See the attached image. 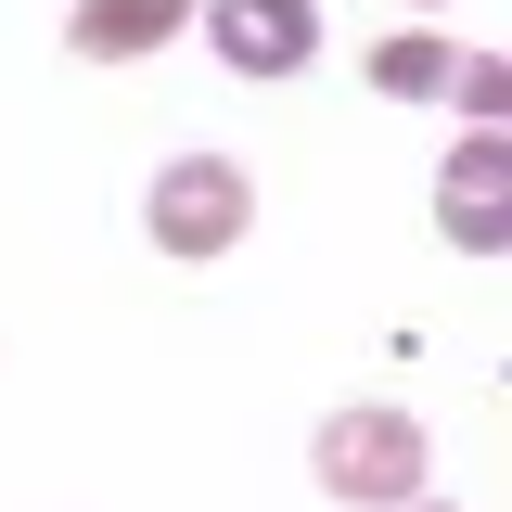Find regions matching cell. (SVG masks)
Segmentation results:
<instances>
[{
    "label": "cell",
    "mask_w": 512,
    "mask_h": 512,
    "mask_svg": "<svg viewBox=\"0 0 512 512\" xmlns=\"http://www.w3.org/2000/svg\"><path fill=\"white\" fill-rule=\"evenodd\" d=\"M448 103H461L474 128H500V116H512V64H500V52H461V64H448Z\"/></svg>",
    "instance_id": "obj_7"
},
{
    "label": "cell",
    "mask_w": 512,
    "mask_h": 512,
    "mask_svg": "<svg viewBox=\"0 0 512 512\" xmlns=\"http://www.w3.org/2000/svg\"><path fill=\"white\" fill-rule=\"evenodd\" d=\"M436 231L461 256H500L512 244V128H474V141L436 167Z\"/></svg>",
    "instance_id": "obj_3"
},
{
    "label": "cell",
    "mask_w": 512,
    "mask_h": 512,
    "mask_svg": "<svg viewBox=\"0 0 512 512\" xmlns=\"http://www.w3.org/2000/svg\"><path fill=\"white\" fill-rule=\"evenodd\" d=\"M448 64H461L448 39H384V52H372V90H384V103H436Z\"/></svg>",
    "instance_id": "obj_6"
},
{
    "label": "cell",
    "mask_w": 512,
    "mask_h": 512,
    "mask_svg": "<svg viewBox=\"0 0 512 512\" xmlns=\"http://www.w3.org/2000/svg\"><path fill=\"white\" fill-rule=\"evenodd\" d=\"M141 218H154V256H231L244 244V218H256V180L231 167V154H167L154 167V192H141Z\"/></svg>",
    "instance_id": "obj_1"
},
{
    "label": "cell",
    "mask_w": 512,
    "mask_h": 512,
    "mask_svg": "<svg viewBox=\"0 0 512 512\" xmlns=\"http://www.w3.org/2000/svg\"><path fill=\"white\" fill-rule=\"evenodd\" d=\"M180 26H192V0H77L64 39H77L90 64H141V52H167Z\"/></svg>",
    "instance_id": "obj_5"
},
{
    "label": "cell",
    "mask_w": 512,
    "mask_h": 512,
    "mask_svg": "<svg viewBox=\"0 0 512 512\" xmlns=\"http://www.w3.org/2000/svg\"><path fill=\"white\" fill-rule=\"evenodd\" d=\"M423 461H436V448H423L410 410H372V397H359V410H333V423H320V487H333V500H359V512L423 500Z\"/></svg>",
    "instance_id": "obj_2"
},
{
    "label": "cell",
    "mask_w": 512,
    "mask_h": 512,
    "mask_svg": "<svg viewBox=\"0 0 512 512\" xmlns=\"http://www.w3.org/2000/svg\"><path fill=\"white\" fill-rule=\"evenodd\" d=\"M205 39H218L231 77H295V64L320 52V13H308V0H218Z\"/></svg>",
    "instance_id": "obj_4"
},
{
    "label": "cell",
    "mask_w": 512,
    "mask_h": 512,
    "mask_svg": "<svg viewBox=\"0 0 512 512\" xmlns=\"http://www.w3.org/2000/svg\"><path fill=\"white\" fill-rule=\"evenodd\" d=\"M397 512H448V500H397Z\"/></svg>",
    "instance_id": "obj_8"
},
{
    "label": "cell",
    "mask_w": 512,
    "mask_h": 512,
    "mask_svg": "<svg viewBox=\"0 0 512 512\" xmlns=\"http://www.w3.org/2000/svg\"><path fill=\"white\" fill-rule=\"evenodd\" d=\"M308 13H320V0H308Z\"/></svg>",
    "instance_id": "obj_9"
}]
</instances>
